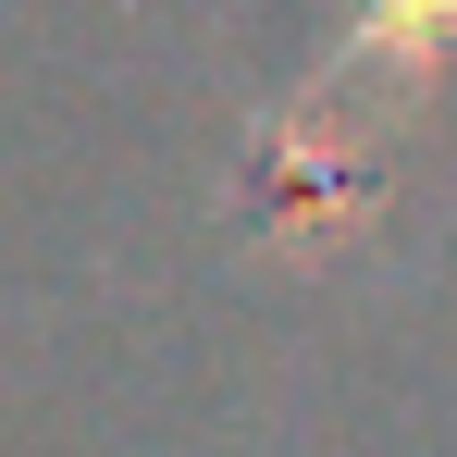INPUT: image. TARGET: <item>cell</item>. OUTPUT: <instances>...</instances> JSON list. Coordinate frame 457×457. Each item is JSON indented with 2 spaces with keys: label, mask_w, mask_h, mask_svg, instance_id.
Instances as JSON below:
<instances>
[{
  "label": "cell",
  "mask_w": 457,
  "mask_h": 457,
  "mask_svg": "<svg viewBox=\"0 0 457 457\" xmlns=\"http://www.w3.org/2000/svg\"><path fill=\"white\" fill-rule=\"evenodd\" d=\"M445 50H457V0H359V12L334 25V62L272 112L260 186H272V198H334L346 161H371L383 99H420Z\"/></svg>",
  "instance_id": "obj_1"
}]
</instances>
